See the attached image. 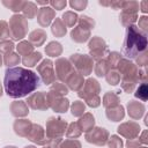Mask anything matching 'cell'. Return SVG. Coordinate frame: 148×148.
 Wrapping results in <instances>:
<instances>
[{
    "mask_svg": "<svg viewBox=\"0 0 148 148\" xmlns=\"http://www.w3.org/2000/svg\"><path fill=\"white\" fill-rule=\"evenodd\" d=\"M40 84L39 76L24 67H8L5 72L3 88L12 98H22L35 91Z\"/></svg>",
    "mask_w": 148,
    "mask_h": 148,
    "instance_id": "1",
    "label": "cell"
},
{
    "mask_svg": "<svg viewBox=\"0 0 148 148\" xmlns=\"http://www.w3.org/2000/svg\"><path fill=\"white\" fill-rule=\"evenodd\" d=\"M147 49V34L138 28V25H130L126 29L125 39L123 44V54L127 59H136Z\"/></svg>",
    "mask_w": 148,
    "mask_h": 148,
    "instance_id": "2",
    "label": "cell"
},
{
    "mask_svg": "<svg viewBox=\"0 0 148 148\" xmlns=\"http://www.w3.org/2000/svg\"><path fill=\"white\" fill-rule=\"evenodd\" d=\"M116 67L118 69L119 75H121V80H120L121 88L126 92H132L135 84L139 82L138 66L132 61H130L128 59H120Z\"/></svg>",
    "mask_w": 148,
    "mask_h": 148,
    "instance_id": "3",
    "label": "cell"
},
{
    "mask_svg": "<svg viewBox=\"0 0 148 148\" xmlns=\"http://www.w3.org/2000/svg\"><path fill=\"white\" fill-rule=\"evenodd\" d=\"M101 90V87H99V83L95 80V79H91L89 77L82 89L79 91V96L81 98H83L87 104L91 108H97L99 104H101V98L98 96V92Z\"/></svg>",
    "mask_w": 148,
    "mask_h": 148,
    "instance_id": "4",
    "label": "cell"
},
{
    "mask_svg": "<svg viewBox=\"0 0 148 148\" xmlns=\"http://www.w3.org/2000/svg\"><path fill=\"white\" fill-rule=\"evenodd\" d=\"M9 36L14 40H21L28 32V21L21 14H15L9 20Z\"/></svg>",
    "mask_w": 148,
    "mask_h": 148,
    "instance_id": "5",
    "label": "cell"
},
{
    "mask_svg": "<svg viewBox=\"0 0 148 148\" xmlns=\"http://www.w3.org/2000/svg\"><path fill=\"white\" fill-rule=\"evenodd\" d=\"M69 61L73 65L75 72H77L82 76L89 75L92 72L94 61L90 58V56H88V54H80V53L72 54L69 58Z\"/></svg>",
    "mask_w": 148,
    "mask_h": 148,
    "instance_id": "6",
    "label": "cell"
},
{
    "mask_svg": "<svg viewBox=\"0 0 148 148\" xmlns=\"http://www.w3.org/2000/svg\"><path fill=\"white\" fill-rule=\"evenodd\" d=\"M67 130V123L58 117H50L46 121V138L50 140L54 139H61V136L65 134V131Z\"/></svg>",
    "mask_w": 148,
    "mask_h": 148,
    "instance_id": "7",
    "label": "cell"
},
{
    "mask_svg": "<svg viewBox=\"0 0 148 148\" xmlns=\"http://www.w3.org/2000/svg\"><path fill=\"white\" fill-rule=\"evenodd\" d=\"M88 47H89V51H90V58L92 60H102L104 59V57L109 53V49L105 44V42L96 36V37H92L88 44Z\"/></svg>",
    "mask_w": 148,
    "mask_h": 148,
    "instance_id": "8",
    "label": "cell"
},
{
    "mask_svg": "<svg viewBox=\"0 0 148 148\" xmlns=\"http://www.w3.org/2000/svg\"><path fill=\"white\" fill-rule=\"evenodd\" d=\"M46 97H47V104H49V108H51L53 111L56 112H66L69 108V101L67 98H65L64 96H60L58 94H56L54 91L50 90L47 94H46Z\"/></svg>",
    "mask_w": 148,
    "mask_h": 148,
    "instance_id": "9",
    "label": "cell"
},
{
    "mask_svg": "<svg viewBox=\"0 0 148 148\" xmlns=\"http://www.w3.org/2000/svg\"><path fill=\"white\" fill-rule=\"evenodd\" d=\"M37 72L40 75V79H42V81L45 84L54 83V81H56V74H54L52 60H50V59L42 60V62L37 66Z\"/></svg>",
    "mask_w": 148,
    "mask_h": 148,
    "instance_id": "10",
    "label": "cell"
},
{
    "mask_svg": "<svg viewBox=\"0 0 148 148\" xmlns=\"http://www.w3.org/2000/svg\"><path fill=\"white\" fill-rule=\"evenodd\" d=\"M53 65L56 66V71H54L56 77L58 80H60L61 82H65L66 79L75 71L73 65L71 64V61L65 58H59L56 61V64H53Z\"/></svg>",
    "mask_w": 148,
    "mask_h": 148,
    "instance_id": "11",
    "label": "cell"
},
{
    "mask_svg": "<svg viewBox=\"0 0 148 148\" xmlns=\"http://www.w3.org/2000/svg\"><path fill=\"white\" fill-rule=\"evenodd\" d=\"M86 140L96 146H104L109 139V132L102 127H94L86 133Z\"/></svg>",
    "mask_w": 148,
    "mask_h": 148,
    "instance_id": "12",
    "label": "cell"
},
{
    "mask_svg": "<svg viewBox=\"0 0 148 148\" xmlns=\"http://www.w3.org/2000/svg\"><path fill=\"white\" fill-rule=\"evenodd\" d=\"M25 103L28 106H30L34 110H46L49 108L46 92H44V91H38V92L31 94L28 97Z\"/></svg>",
    "mask_w": 148,
    "mask_h": 148,
    "instance_id": "13",
    "label": "cell"
},
{
    "mask_svg": "<svg viewBox=\"0 0 148 148\" xmlns=\"http://www.w3.org/2000/svg\"><path fill=\"white\" fill-rule=\"evenodd\" d=\"M27 139L32 141V142H35V143H37V145H40V146L47 145V142L50 140V139L46 138L44 128L38 124H32V127H31Z\"/></svg>",
    "mask_w": 148,
    "mask_h": 148,
    "instance_id": "14",
    "label": "cell"
},
{
    "mask_svg": "<svg viewBox=\"0 0 148 148\" xmlns=\"http://www.w3.org/2000/svg\"><path fill=\"white\" fill-rule=\"evenodd\" d=\"M118 133L127 139H135L140 133V126L139 124L134 121H127L118 126Z\"/></svg>",
    "mask_w": 148,
    "mask_h": 148,
    "instance_id": "15",
    "label": "cell"
},
{
    "mask_svg": "<svg viewBox=\"0 0 148 148\" xmlns=\"http://www.w3.org/2000/svg\"><path fill=\"white\" fill-rule=\"evenodd\" d=\"M56 16V12L52 7H42L37 12V22L40 27H47Z\"/></svg>",
    "mask_w": 148,
    "mask_h": 148,
    "instance_id": "16",
    "label": "cell"
},
{
    "mask_svg": "<svg viewBox=\"0 0 148 148\" xmlns=\"http://www.w3.org/2000/svg\"><path fill=\"white\" fill-rule=\"evenodd\" d=\"M65 83L68 86V88L71 90H74V91H80L84 84V80H83V76L81 74H79L77 72H73L65 81Z\"/></svg>",
    "mask_w": 148,
    "mask_h": 148,
    "instance_id": "17",
    "label": "cell"
},
{
    "mask_svg": "<svg viewBox=\"0 0 148 148\" xmlns=\"http://www.w3.org/2000/svg\"><path fill=\"white\" fill-rule=\"evenodd\" d=\"M89 37H90V30L80 24L71 31V38L76 43H84L86 40H88Z\"/></svg>",
    "mask_w": 148,
    "mask_h": 148,
    "instance_id": "18",
    "label": "cell"
},
{
    "mask_svg": "<svg viewBox=\"0 0 148 148\" xmlns=\"http://www.w3.org/2000/svg\"><path fill=\"white\" fill-rule=\"evenodd\" d=\"M32 127V123L28 119H17L14 123V131L17 135L27 138L30 130Z\"/></svg>",
    "mask_w": 148,
    "mask_h": 148,
    "instance_id": "19",
    "label": "cell"
},
{
    "mask_svg": "<svg viewBox=\"0 0 148 148\" xmlns=\"http://www.w3.org/2000/svg\"><path fill=\"white\" fill-rule=\"evenodd\" d=\"M10 112H12V114L14 117L21 118V117L28 116L29 108H28V105H27L25 102H23V101H16V102H13L10 104Z\"/></svg>",
    "mask_w": 148,
    "mask_h": 148,
    "instance_id": "20",
    "label": "cell"
},
{
    "mask_svg": "<svg viewBox=\"0 0 148 148\" xmlns=\"http://www.w3.org/2000/svg\"><path fill=\"white\" fill-rule=\"evenodd\" d=\"M127 110L132 119H139L145 113V105L136 101H130L127 103Z\"/></svg>",
    "mask_w": 148,
    "mask_h": 148,
    "instance_id": "21",
    "label": "cell"
},
{
    "mask_svg": "<svg viewBox=\"0 0 148 148\" xmlns=\"http://www.w3.org/2000/svg\"><path fill=\"white\" fill-rule=\"evenodd\" d=\"M77 124H79L81 131L87 133V132H89L91 128H94L95 119H94V117H92L91 113H83V114L80 117Z\"/></svg>",
    "mask_w": 148,
    "mask_h": 148,
    "instance_id": "22",
    "label": "cell"
},
{
    "mask_svg": "<svg viewBox=\"0 0 148 148\" xmlns=\"http://www.w3.org/2000/svg\"><path fill=\"white\" fill-rule=\"evenodd\" d=\"M46 39V32L43 29H36L30 32L29 35V42L32 44V46H40Z\"/></svg>",
    "mask_w": 148,
    "mask_h": 148,
    "instance_id": "23",
    "label": "cell"
},
{
    "mask_svg": "<svg viewBox=\"0 0 148 148\" xmlns=\"http://www.w3.org/2000/svg\"><path fill=\"white\" fill-rule=\"evenodd\" d=\"M106 117L112 120V121H120L124 116H125V112H124V108L123 105L118 104L116 106H112V108H109L106 109Z\"/></svg>",
    "mask_w": 148,
    "mask_h": 148,
    "instance_id": "24",
    "label": "cell"
},
{
    "mask_svg": "<svg viewBox=\"0 0 148 148\" xmlns=\"http://www.w3.org/2000/svg\"><path fill=\"white\" fill-rule=\"evenodd\" d=\"M51 31H52V34H53L56 37H62V36L66 35L67 29H66V25L64 24V22L61 21V18L56 17L54 22L52 23Z\"/></svg>",
    "mask_w": 148,
    "mask_h": 148,
    "instance_id": "25",
    "label": "cell"
},
{
    "mask_svg": "<svg viewBox=\"0 0 148 148\" xmlns=\"http://www.w3.org/2000/svg\"><path fill=\"white\" fill-rule=\"evenodd\" d=\"M42 60V53L40 52H32L25 57L22 58V64L25 65L27 67H34L37 65V62Z\"/></svg>",
    "mask_w": 148,
    "mask_h": 148,
    "instance_id": "26",
    "label": "cell"
},
{
    "mask_svg": "<svg viewBox=\"0 0 148 148\" xmlns=\"http://www.w3.org/2000/svg\"><path fill=\"white\" fill-rule=\"evenodd\" d=\"M22 12H23V16L25 18H34L37 15L38 8L36 6V3L31 2V1H25L24 6L22 8Z\"/></svg>",
    "mask_w": 148,
    "mask_h": 148,
    "instance_id": "27",
    "label": "cell"
},
{
    "mask_svg": "<svg viewBox=\"0 0 148 148\" xmlns=\"http://www.w3.org/2000/svg\"><path fill=\"white\" fill-rule=\"evenodd\" d=\"M62 52V46L58 42H50L45 46V53L50 57H58Z\"/></svg>",
    "mask_w": 148,
    "mask_h": 148,
    "instance_id": "28",
    "label": "cell"
},
{
    "mask_svg": "<svg viewBox=\"0 0 148 148\" xmlns=\"http://www.w3.org/2000/svg\"><path fill=\"white\" fill-rule=\"evenodd\" d=\"M119 104V97L116 92L113 91H109L104 95L103 97V105L109 109V108H112V106H116Z\"/></svg>",
    "mask_w": 148,
    "mask_h": 148,
    "instance_id": "29",
    "label": "cell"
},
{
    "mask_svg": "<svg viewBox=\"0 0 148 148\" xmlns=\"http://www.w3.org/2000/svg\"><path fill=\"white\" fill-rule=\"evenodd\" d=\"M119 20L120 23L125 27H130L133 25V23L138 20V14L134 13H127V12H121L119 15Z\"/></svg>",
    "mask_w": 148,
    "mask_h": 148,
    "instance_id": "30",
    "label": "cell"
},
{
    "mask_svg": "<svg viewBox=\"0 0 148 148\" xmlns=\"http://www.w3.org/2000/svg\"><path fill=\"white\" fill-rule=\"evenodd\" d=\"M16 50H17V54L25 57V56L34 52V46L29 40H22L16 46Z\"/></svg>",
    "mask_w": 148,
    "mask_h": 148,
    "instance_id": "31",
    "label": "cell"
},
{
    "mask_svg": "<svg viewBox=\"0 0 148 148\" xmlns=\"http://www.w3.org/2000/svg\"><path fill=\"white\" fill-rule=\"evenodd\" d=\"M110 69H111V68H110V66H109L106 59H102V60L97 61V64H96L95 67H94L95 74H96L97 76H105L106 73H108Z\"/></svg>",
    "mask_w": 148,
    "mask_h": 148,
    "instance_id": "32",
    "label": "cell"
},
{
    "mask_svg": "<svg viewBox=\"0 0 148 148\" xmlns=\"http://www.w3.org/2000/svg\"><path fill=\"white\" fill-rule=\"evenodd\" d=\"M24 2L25 1H21V0H3L2 1V5L6 6L8 9H10L12 12H15V13H18L22 10L23 6H24Z\"/></svg>",
    "mask_w": 148,
    "mask_h": 148,
    "instance_id": "33",
    "label": "cell"
},
{
    "mask_svg": "<svg viewBox=\"0 0 148 148\" xmlns=\"http://www.w3.org/2000/svg\"><path fill=\"white\" fill-rule=\"evenodd\" d=\"M77 20H79L77 15L74 12H71V10L65 12L64 15H62V18H61V21L64 22V24L66 27H74V24L77 22Z\"/></svg>",
    "mask_w": 148,
    "mask_h": 148,
    "instance_id": "34",
    "label": "cell"
},
{
    "mask_svg": "<svg viewBox=\"0 0 148 148\" xmlns=\"http://www.w3.org/2000/svg\"><path fill=\"white\" fill-rule=\"evenodd\" d=\"M82 131L79 126L77 123H71L68 125V128L66 131V136L67 138H72V139H75V138H79L81 135Z\"/></svg>",
    "mask_w": 148,
    "mask_h": 148,
    "instance_id": "35",
    "label": "cell"
},
{
    "mask_svg": "<svg viewBox=\"0 0 148 148\" xmlns=\"http://www.w3.org/2000/svg\"><path fill=\"white\" fill-rule=\"evenodd\" d=\"M20 61H21L20 56L17 53H14V52H10V53L6 54L5 58H3V64L7 67H15V65H17Z\"/></svg>",
    "mask_w": 148,
    "mask_h": 148,
    "instance_id": "36",
    "label": "cell"
},
{
    "mask_svg": "<svg viewBox=\"0 0 148 148\" xmlns=\"http://www.w3.org/2000/svg\"><path fill=\"white\" fill-rule=\"evenodd\" d=\"M135 97L141 99L142 102H146L148 98V89H147V83L146 82H141L139 84V87L136 88L135 92H134Z\"/></svg>",
    "mask_w": 148,
    "mask_h": 148,
    "instance_id": "37",
    "label": "cell"
},
{
    "mask_svg": "<svg viewBox=\"0 0 148 148\" xmlns=\"http://www.w3.org/2000/svg\"><path fill=\"white\" fill-rule=\"evenodd\" d=\"M71 110H72V114L75 117H81L84 113L86 110V105L83 102L81 101H75L72 105H71Z\"/></svg>",
    "mask_w": 148,
    "mask_h": 148,
    "instance_id": "38",
    "label": "cell"
},
{
    "mask_svg": "<svg viewBox=\"0 0 148 148\" xmlns=\"http://www.w3.org/2000/svg\"><path fill=\"white\" fill-rule=\"evenodd\" d=\"M105 79H106L108 83H109V84H112V86H116V84H118V83L120 82V75H119L118 71H116L114 68H113V69H110V71L106 73Z\"/></svg>",
    "mask_w": 148,
    "mask_h": 148,
    "instance_id": "39",
    "label": "cell"
},
{
    "mask_svg": "<svg viewBox=\"0 0 148 148\" xmlns=\"http://www.w3.org/2000/svg\"><path fill=\"white\" fill-rule=\"evenodd\" d=\"M139 2L136 1H124L123 7H121V12H127V13H134L138 14L139 10Z\"/></svg>",
    "mask_w": 148,
    "mask_h": 148,
    "instance_id": "40",
    "label": "cell"
},
{
    "mask_svg": "<svg viewBox=\"0 0 148 148\" xmlns=\"http://www.w3.org/2000/svg\"><path fill=\"white\" fill-rule=\"evenodd\" d=\"M14 49V43L12 40H8V39H3V40H0V54H8L13 51Z\"/></svg>",
    "mask_w": 148,
    "mask_h": 148,
    "instance_id": "41",
    "label": "cell"
},
{
    "mask_svg": "<svg viewBox=\"0 0 148 148\" xmlns=\"http://www.w3.org/2000/svg\"><path fill=\"white\" fill-rule=\"evenodd\" d=\"M51 90L54 91L56 94L60 95V96H65V95L68 94V88L61 82H54L51 87Z\"/></svg>",
    "mask_w": 148,
    "mask_h": 148,
    "instance_id": "42",
    "label": "cell"
},
{
    "mask_svg": "<svg viewBox=\"0 0 148 148\" xmlns=\"http://www.w3.org/2000/svg\"><path fill=\"white\" fill-rule=\"evenodd\" d=\"M77 21H79V24H80V25H82V27H84V28H87V29H89V30L94 29L95 21H94L91 17H89V16H87V15H82V16L79 17Z\"/></svg>",
    "mask_w": 148,
    "mask_h": 148,
    "instance_id": "43",
    "label": "cell"
},
{
    "mask_svg": "<svg viewBox=\"0 0 148 148\" xmlns=\"http://www.w3.org/2000/svg\"><path fill=\"white\" fill-rule=\"evenodd\" d=\"M120 59H121L120 53H118V52H111V53H109V56H108V58H106V61H108L110 68L113 69V68L117 66V64H118V61H119Z\"/></svg>",
    "mask_w": 148,
    "mask_h": 148,
    "instance_id": "44",
    "label": "cell"
},
{
    "mask_svg": "<svg viewBox=\"0 0 148 148\" xmlns=\"http://www.w3.org/2000/svg\"><path fill=\"white\" fill-rule=\"evenodd\" d=\"M59 148H81V142L75 139H67L60 142Z\"/></svg>",
    "mask_w": 148,
    "mask_h": 148,
    "instance_id": "45",
    "label": "cell"
},
{
    "mask_svg": "<svg viewBox=\"0 0 148 148\" xmlns=\"http://www.w3.org/2000/svg\"><path fill=\"white\" fill-rule=\"evenodd\" d=\"M106 143L109 148H123V140L117 135H111V138L108 139Z\"/></svg>",
    "mask_w": 148,
    "mask_h": 148,
    "instance_id": "46",
    "label": "cell"
},
{
    "mask_svg": "<svg viewBox=\"0 0 148 148\" xmlns=\"http://www.w3.org/2000/svg\"><path fill=\"white\" fill-rule=\"evenodd\" d=\"M9 37V27L6 21H0V40Z\"/></svg>",
    "mask_w": 148,
    "mask_h": 148,
    "instance_id": "47",
    "label": "cell"
},
{
    "mask_svg": "<svg viewBox=\"0 0 148 148\" xmlns=\"http://www.w3.org/2000/svg\"><path fill=\"white\" fill-rule=\"evenodd\" d=\"M88 2L86 0H72L69 2V6L76 10H83L86 7H87Z\"/></svg>",
    "mask_w": 148,
    "mask_h": 148,
    "instance_id": "48",
    "label": "cell"
},
{
    "mask_svg": "<svg viewBox=\"0 0 148 148\" xmlns=\"http://www.w3.org/2000/svg\"><path fill=\"white\" fill-rule=\"evenodd\" d=\"M49 5L52 6L53 9H57V10H61L66 7L67 2L64 1V0H56V1H49Z\"/></svg>",
    "mask_w": 148,
    "mask_h": 148,
    "instance_id": "49",
    "label": "cell"
},
{
    "mask_svg": "<svg viewBox=\"0 0 148 148\" xmlns=\"http://www.w3.org/2000/svg\"><path fill=\"white\" fill-rule=\"evenodd\" d=\"M140 30H142V31H147V28H148V18H147V16H141V17H139V27H138Z\"/></svg>",
    "mask_w": 148,
    "mask_h": 148,
    "instance_id": "50",
    "label": "cell"
},
{
    "mask_svg": "<svg viewBox=\"0 0 148 148\" xmlns=\"http://www.w3.org/2000/svg\"><path fill=\"white\" fill-rule=\"evenodd\" d=\"M147 51H145L143 53H141L138 58H136V62L139 65V67H145L147 65Z\"/></svg>",
    "mask_w": 148,
    "mask_h": 148,
    "instance_id": "51",
    "label": "cell"
},
{
    "mask_svg": "<svg viewBox=\"0 0 148 148\" xmlns=\"http://www.w3.org/2000/svg\"><path fill=\"white\" fill-rule=\"evenodd\" d=\"M140 143L141 142L139 141V139L135 138V139H128L126 142V146H127V148H139Z\"/></svg>",
    "mask_w": 148,
    "mask_h": 148,
    "instance_id": "52",
    "label": "cell"
},
{
    "mask_svg": "<svg viewBox=\"0 0 148 148\" xmlns=\"http://www.w3.org/2000/svg\"><path fill=\"white\" fill-rule=\"evenodd\" d=\"M123 3H124V1H110L109 6H111L114 9H121Z\"/></svg>",
    "mask_w": 148,
    "mask_h": 148,
    "instance_id": "53",
    "label": "cell"
},
{
    "mask_svg": "<svg viewBox=\"0 0 148 148\" xmlns=\"http://www.w3.org/2000/svg\"><path fill=\"white\" fill-rule=\"evenodd\" d=\"M139 6H141V10L143 13H147V10H148V1H142V2L139 3Z\"/></svg>",
    "mask_w": 148,
    "mask_h": 148,
    "instance_id": "54",
    "label": "cell"
},
{
    "mask_svg": "<svg viewBox=\"0 0 148 148\" xmlns=\"http://www.w3.org/2000/svg\"><path fill=\"white\" fill-rule=\"evenodd\" d=\"M37 5H49V1H37Z\"/></svg>",
    "mask_w": 148,
    "mask_h": 148,
    "instance_id": "55",
    "label": "cell"
},
{
    "mask_svg": "<svg viewBox=\"0 0 148 148\" xmlns=\"http://www.w3.org/2000/svg\"><path fill=\"white\" fill-rule=\"evenodd\" d=\"M3 148H16V147H14V146H6V147H3Z\"/></svg>",
    "mask_w": 148,
    "mask_h": 148,
    "instance_id": "56",
    "label": "cell"
},
{
    "mask_svg": "<svg viewBox=\"0 0 148 148\" xmlns=\"http://www.w3.org/2000/svg\"><path fill=\"white\" fill-rule=\"evenodd\" d=\"M1 95H2V88H1V84H0V97H1Z\"/></svg>",
    "mask_w": 148,
    "mask_h": 148,
    "instance_id": "57",
    "label": "cell"
},
{
    "mask_svg": "<svg viewBox=\"0 0 148 148\" xmlns=\"http://www.w3.org/2000/svg\"><path fill=\"white\" fill-rule=\"evenodd\" d=\"M1 65H2V58H1V54H0V67H1Z\"/></svg>",
    "mask_w": 148,
    "mask_h": 148,
    "instance_id": "58",
    "label": "cell"
},
{
    "mask_svg": "<svg viewBox=\"0 0 148 148\" xmlns=\"http://www.w3.org/2000/svg\"><path fill=\"white\" fill-rule=\"evenodd\" d=\"M24 148H36L35 146H27V147H24Z\"/></svg>",
    "mask_w": 148,
    "mask_h": 148,
    "instance_id": "59",
    "label": "cell"
},
{
    "mask_svg": "<svg viewBox=\"0 0 148 148\" xmlns=\"http://www.w3.org/2000/svg\"><path fill=\"white\" fill-rule=\"evenodd\" d=\"M139 148H147V147H139Z\"/></svg>",
    "mask_w": 148,
    "mask_h": 148,
    "instance_id": "60",
    "label": "cell"
}]
</instances>
